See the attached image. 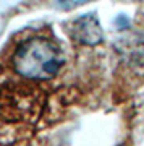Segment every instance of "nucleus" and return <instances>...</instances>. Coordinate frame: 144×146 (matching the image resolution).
Returning a JSON list of instances; mask_svg holds the SVG:
<instances>
[{
  "label": "nucleus",
  "mask_w": 144,
  "mask_h": 146,
  "mask_svg": "<svg viewBox=\"0 0 144 146\" xmlns=\"http://www.w3.org/2000/svg\"><path fill=\"white\" fill-rule=\"evenodd\" d=\"M11 65L28 80H52L63 65V52L47 37H31L16 47Z\"/></svg>",
  "instance_id": "nucleus-1"
},
{
  "label": "nucleus",
  "mask_w": 144,
  "mask_h": 146,
  "mask_svg": "<svg viewBox=\"0 0 144 146\" xmlns=\"http://www.w3.org/2000/svg\"><path fill=\"white\" fill-rule=\"evenodd\" d=\"M70 36L83 46H97L104 41L102 26L94 13H88L73 20L70 25Z\"/></svg>",
  "instance_id": "nucleus-2"
}]
</instances>
